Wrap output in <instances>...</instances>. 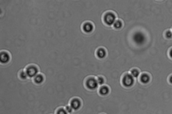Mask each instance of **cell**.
<instances>
[{
	"label": "cell",
	"mask_w": 172,
	"mask_h": 114,
	"mask_svg": "<svg viewBox=\"0 0 172 114\" xmlns=\"http://www.w3.org/2000/svg\"><path fill=\"white\" fill-rule=\"evenodd\" d=\"M117 18V15L115 12L107 11L104 12L101 16V21L106 26L112 27L114 22Z\"/></svg>",
	"instance_id": "obj_1"
},
{
	"label": "cell",
	"mask_w": 172,
	"mask_h": 114,
	"mask_svg": "<svg viewBox=\"0 0 172 114\" xmlns=\"http://www.w3.org/2000/svg\"><path fill=\"white\" fill-rule=\"evenodd\" d=\"M135 79L129 72H124L121 77V84L124 88H131L135 83Z\"/></svg>",
	"instance_id": "obj_2"
},
{
	"label": "cell",
	"mask_w": 172,
	"mask_h": 114,
	"mask_svg": "<svg viewBox=\"0 0 172 114\" xmlns=\"http://www.w3.org/2000/svg\"><path fill=\"white\" fill-rule=\"evenodd\" d=\"M84 85L86 89L90 91L96 90L99 86L96 77L94 75H89L86 77L84 81Z\"/></svg>",
	"instance_id": "obj_3"
},
{
	"label": "cell",
	"mask_w": 172,
	"mask_h": 114,
	"mask_svg": "<svg viewBox=\"0 0 172 114\" xmlns=\"http://www.w3.org/2000/svg\"><path fill=\"white\" fill-rule=\"evenodd\" d=\"M24 69L29 78H33L39 73L40 71L39 66L33 63L27 65Z\"/></svg>",
	"instance_id": "obj_4"
},
{
	"label": "cell",
	"mask_w": 172,
	"mask_h": 114,
	"mask_svg": "<svg viewBox=\"0 0 172 114\" xmlns=\"http://www.w3.org/2000/svg\"><path fill=\"white\" fill-rule=\"evenodd\" d=\"M81 29L83 33L89 34L93 33L95 29V26L93 22L87 21L83 22L81 26Z\"/></svg>",
	"instance_id": "obj_5"
},
{
	"label": "cell",
	"mask_w": 172,
	"mask_h": 114,
	"mask_svg": "<svg viewBox=\"0 0 172 114\" xmlns=\"http://www.w3.org/2000/svg\"><path fill=\"white\" fill-rule=\"evenodd\" d=\"M68 105L71 107L73 110L77 111L81 109L83 101L80 97H73L69 100Z\"/></svg>",
	"instance_id": "obj_6"
},
{
	"label": "cell",
	"mask_w": 172,
	"mask_h": 114,
	"mask_svg": "<svg viewBox=\"0 0 172 114\" xmlns=\"http://www.w3.org/2000/svg\"><path fill=\"white\" fill-rule=\"evenodd\" d=\"M1 56V64L3 65H7L9 64L11 60L12 56L11 54L8 50H2L1 51L0 54Z\"/></svg>",
	"instance_id": "obj_7"
},
{
	"label": "cell",
	"mask_w": 172,
	"mask_h": 114,
	"mask_svg": "<svg viewBox=\"0 0 172 114\" xmlns=\"http://www.w3.org/2000/svg\"><path fill=\"white\" fill-rule=\"evenodd\" d=\"M108 51L105 47H99L95 50V56L96 58L99 60H103L107 57Z\"/></svg>",
	"instance_id": "obj_8"
},
{
	"label": "cell",
	"mask_w": 172,
	"mask_h": 114,
	"mask_svg": "<svg viewBox=\"0 0 172 114\" xmlns=\"http://www.w3.org/2000/svg\"><path fill=\"white\" fill-rule=\"evenodd\" d=\"M111 91L110 87L105 84L100 85L98 88V94L102 97L107 96L110 94Z\"/></svg>",
	"instance_id": "obj_9"
},
{
	"label": "cell",
	"mask_w": 172,
	"mask_h": 114,
	"mask_svg": "<svg viewBox=\"0 0 172 114\" xmlns=\"http://www.w3.org/2000/svg\"><path fill=\"white\" fill-rule=\"evenodd\" d=\"M33 84L37 85L43 84L45 82L46 77L43 73L40 72L33 78H32Z\"/></svg>",
	"instance_id": "obj_10"
},
{
	"label": "cell",
	"mask_w": 172,
	"mask_h": 114,
	"mask_svg": "<svg viewBox=\"0 0 172 114\" xmlns=\"http://www.w3.org/2000/svg\"><path fill=\"white\" fill-rule=\"evenodd\" d=\"M125 23L122 19L117 18L112 26V27L115 30L119 31L122 30L124 27Z\"/></svg>",
	"instance_id": "obj_11"
},
{
	"label": "cell",
	"mask_w": 172,
	"mask_h": 114,
	"mask_svg": "<svg viewBox=\"0 0 172 114\" xmlns=\"http://www.w3.org/2000/svg\"><path fill=\"white\" fill-rule=\"evenodd\" d=\"M139 77L140 83L143 84H148L150 81L151 77L150 76L146 73H143L140 74Z\"/></svg>",
	"instance_id": "obj_12"
},
{
	"label": "cell",
	"mask_w": 172,
	"mask_h": 114,
	"mask_svg": "<svg viewBox=\"0 0 172 114\" xmlns=\"http://www.w3.org/2000/svg\"><path fill=\"white\" fill-rule=\"evenodd\" d=\"M18 77L19 80L21 81H24L29 78L24 69H21L19 71L18 73Z\"/></svg>",
	"instance_id": "obj_13"
},
{
	"label": "cell",
	"mask_w": 172,
	"mask_h": 114,
	"mask_svg": "<svg viewBox=\"0 0 172 114\" xmlns=\"http://www.w3.org/2000/svg\"><path fill=\"white\" fill-rule=\"evenodd\" d=\"M129 72L135 78L139 77L140 75L139 70L136 68H132L131 69H130Z\"/></svg>",
	"instance_id": "obj_14"
},
{
	"label": "cell",
	"mask_w": 172,
	"mask_h": 114,
	"mask_svg": "<svg viewBox=\"0 0 172 114\" xmlns=\"http://www.w3.org/2000/svg\"><path fill=\"white\" fill-rule=\"evenodd\" d=\"M98 83L99 85H102L105 84L106 82V78L102 75H98L96 77Z\"/></svg>",
	"instance_id": "obj_15"
},
{
	"label": "cell",
	"mask_w": 172,
	"mask_h": 114,
	"mask_svg": "<svg viewBox=\"0 0 172 114\" xmlns=\"http://www.w3.org/2000/svg\"><path fill=\"white\" fill-rule=\"evenodd\" d=\"M163 36L165 38L170 39L172 38V31L171 29L165 30L163 33Z\"/></svg>",
	"instance_id": "obj_16"
},
{
	"label": "cell",
	"mask_w": 172,
	"mask_h": 114,
	"mask_svg": "<svg viewBox=\"0 0 172 114\" xmlns=\"http://www.w3.org/2000/svg\"><path fill=\"white\" fill-rule=\"evenodd\" d=\"M55 114H67L65 109V107H59L55 110Z\"/></svg>",
	"instance_id": "obj_17"
},
{
	"label": "cell",
	"mask_w": 172,
	"mask_h": 114,
	"mask_svg": "<svg viewBox=\"0 0 172 114\" xmlns=\"http://www.w3.org/2000/svg\"><path fill=\"white\" fill-rule=\"evenodd\" d=\"M65 107L67 113H71L73 112V110L72 108L69 105H68Z\"/></svg>",
	"instance_id": "obj_18"
},
{
	"label": "cell",
	"mask_w": 172,
	"mask_h": 114,
	"mask_svg": "<svg viewBox=\"0 0 172 114\" xmlns=\"http://www.w3.org/2000/svg\"><path fill=\"white\" fill-rule=\"evenodd\" d=\"M168 55L170 58L172 59V47L169 50Z\"/></svg>",
	"instance_id": "obj_19"
},
{
	"label": "cell",
	"mask_w": 172,
	"mask_h": 114,
	"mask_svg": "<svg viewBox=\"0 0 172 114\" xmlns=\"http://www.w3.org/2000/svg\"><path fill=\"white\" fill-rule=\"evenodd\" d=\"M169 82L170 83L172 84V75H171L169 78Z\"/></svg>",
	"instance_id": "obj_20"
},
{
	"label": "cell",
	"mask_w": 172,
	"mask_h": 114,
	"mask_svg": "<svg viewBox=\"0 0 172 114\" xmlns=\"http://www.w3.org/2000/svg\"><path fill=\"white\" fill-rule=\"evenodd\" d=\"M171 30H172V29H171Z\"/></svg>",
	"instance_id": "obj_21"
},
{
	"label": "cell",
	"mask_w": 172,
	"mask_h": 114,
	"mask_svg": "<svg viewBox=\"0 0 172 114\" xmlns=\"http://www.w3.org/2000/svg\"><path fill=\"white\" fill-rule=\"evenodd\" d=\"M159 1H160V0H159Z\"/></svg>",
	"instance_id": "obj_22"
}]
</instances>
